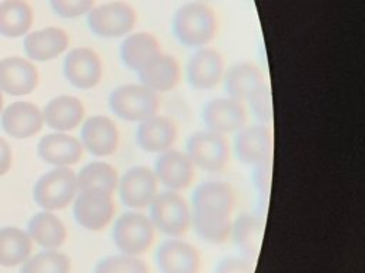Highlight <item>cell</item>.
Masks as SVG:
<instances>
[{"label":"cell","mask_w":365,"mask_h":273,"mask_svg":"<svg viewBox=\"0 0 365 273\" xmlns=\"http://www.w3.org/2000/svg\"><path fill=\"white\" fill-rule=\"evenodd\" d=\"M262 233L264 225L255 215L242 213L235 220H232L231 236L235 242V246L248 260L257 256L262 242Z\"/></svg>","instance_id":"f546056e"},{"label":"cell","mask_w":365,"mask_h":273,"mask_svg":"<svg viewBox=\"0 0 365 273\" xmlns=\"http://www.w3.org/2000/svg\"><path fill=\"white\" fill-rule=\"evenodd\" d=\"M272 178V161L271 156L264 159L262 162L254 165L252 182L259 193H268Z\"/></svg>","instance_id":"d590c367"},{"label":"cell","mask_w":365,"mask_h":273,"mask_svg":"<svg viewBox=\"0 0 365 273\" xmlns=\"http://www.w3.org/2000/svg\"><path fill=\"white\" fill-rule=\"evenodd\" d=\"M13 164V152L9 142L0 136V176L6 175Z\"/></svg>","instance_id":"74e56055"},{"label":"cell","mask_w":365,"mask_h":273,"mask_svg":"<svg viewBox=\"0 0 365 273\" xmlns=\"http://www.w3.org/2000/svg\"><path fill=\"white\" fill-rule=\"evenodd\" d=\"M43 125V111L30 101H14L1 111V127L11 138H31L41 131Z\"/></svg>","instance_id":"ffe728a7"},{"label":"cell","mask_w":365,"mask_h":273,"mask_svg":"<svg viewBox=\"0 0 365 273\" xmlns=\"http://www.w3.org/2000/svg\"><path fill=\"white\" fill-rule=\"evenodd\" d=\"M148 208L154 229L170 237H180L191 228V206L180 192H158Z\"/></svg>","instance_id":"3957f363"},{"label":"cell","mask_w":365,"mask_h":273,"mask_svg":"<svg viewBox=\"0 0 365 273\" xmlns=\"http://www.w3.org/2000/svg\"><path fill=\"white\" fill-rule=\"evenodd\" d=\"M70 257L58 250H43L30 256L19 273H70Z\"/></svg>","instance_id":"1f68e13d"},{"label":"cell","mask_w":365,"mask_h":273,"mask_svg":"<svg viewBox=\"0 0 365 273\" xmlns=\"http://www.w3.org/2000/svg\"><path fill=\"white\" fill-rule=\"evenodd\" d=\"M80 142L94 156H110L117 151L120 142L117 124L107 115H91L81 124Z\"/></svg>","instance_id":"9a60e30c"},{"label":"cell","mask_w":365,"mask_h":273,"mask_svg":"<svg viewBox=\"0 0 365 273\" xmlns=\"http://www.w3.org/2000/svg\"><path fill=\"white\" fill-rule=\"evenodd\" d=\"M200 1H201V0H200Z\"/></svg>","instance_id":"ab89813d"},{"label":"cell","mask_w":365,"mask_h":273,"mask_svg":"<svg viewBox=\"0 0 365 273\" xmlns=\"http://www.w3.org/2000/svg\"><path fill=\"white\" fill-rule=\"evenodd\" d=\"M137 23V13L131 4L113 0L94 6L87 13L90 31L100 38H117L130 34Z\"/></svg>","instance_id":"52a82bcc"},{"label":"cell","mask_w":365,"mask_h":273,"mask_svg":"<svg viewBox=\"0 0 365 273\" xmlns=\"http://www.w3.org/2000/svg\"><path fill=\"white\" fill-rule=\"evenodd\" d=\"M140 84L161 94L171 91L181 80V67L174 55L160 53L151 58L138 73Z\"/></svg>","instance_id":"cb8c5ba5"},{"label":"cell","mask_w":365,"mask_h":273,"mask_svg":"<svg viewBox=\"0 0 365 273\" xmlns=\"http://www.w3.org/2000/svg\"><path fill=\"white\" fill-rule=\"evenodd\" d=\"M205 129L227 135L240 131L247 125V109L244 102L230 97L210 100L201 112Z\"/></svg>","instance_id":"7c38bea8"},{"label":"cell","mask_w":365,"mask_h":273,"mask_svg":"<svg viewBox=\"0 0 365 273\" xmlns=\"http://www.w3.org/2000/svg\"><path fill=\"white\" fill-rule=\"evenodd\" d=\"M111 237L120 253L138 256L151 247L155 229L147 215L131 209L115 219Z\"/></svg>","instance_id":"8992f818"},{"label":"cell","mask_w":365,"mask_h":273,"mask_svg":"<svg viewBox=\"0 0 365 273\" xmlns=\"http://www.w3.org/2000/svg\"><path fill=\"white\" fill-rule=\"evenodd\" d=\"M214 273H254V269L248 259L228 256L220 260Z\"/></svg>","instance_id":"8d00e7d4"},{"label":"cell","mask_w":365,"mask_h":273,"mask_svg":"<svg viewBox=\"0 0 365 273\" xmlns=\"http://www.w3.org/2000/svg\"><path fill=\"white\" fill-rule=\"evenodd\" d=\"M83 145L78 138L68 132H51L37 144V154L40 159L53 166H71L76 165L83 156Z\"/></svg>","instance_id":"44dd1931"},{"label":"cell","mask_w":365,"mask_h":273,"mask_svg":"<svg viewBox=\"0 0 365 273\" xmlns=\"http://www.w3.org/2000/svg\"><path fill=\"white\" fill-rule=\"evenodd\" d=\"M40 81L37 67L27 58L11 55L0 60V91L21 97L31 94Z\"/></svg>","instance_id":"ac0fdd59"},{"label":"cell","mask_w":365,"mask_h":273,"mask_svg":"<svg viewBox=\"0 0 365 273\" xmlns=\"http://www.w3.org/2000/svg\"><path fill=\"white\" fill-rule=\"evenodd\" d=\"M153 171L158 183L174 192L187 189L195 176V166L187 154L174 148L157 155Z\"/></svg>","instance_id":"4fadbf2b"},{"label":"cell","mask_w":365,"mask_h":273,"mask_svg":"<svg viewBox=\"0 0 365 273\" xmlns=\"http://www.w3.org/2000/svg\"><path fill=\"white\" fill-rule=\"evenodd\" d=\"M115 205L113 193L101 189L77 191L73 200V215L76 222L86 230L100 232L113 219Z\"/></svg>","instance_id":"9c48e42d"},{"label":"cell","mask_w":365,"mask_h":273,"mask_svg":"<svg viewBox=\"0 0 365 273\" xmlns=\"http://www.w3.org/2000/svg\"><path fill=\"white\" fill-rule=\"evenodd\" d=\"M77 193L76 172L68 166H54L34 183L33 199L43 210L67 208Z\"/></svg>","instance_id":"5b68a950"},{"label":"cell","mask_w":365,"mask_h":273,"mask_svg":"<svg viewBox=\"0 0 365 273\" xmlns=\"http://www.w3.org/2000/svg\"><path fill=\"white\" fill-rule=\"evenodd\" d=\"M111 112L123 121L141 122L158 114L160 97L143 84H123L114 88L108 97Z\"/></svg>","instance_id":"277c9868"},{"label":"cell","mask_w":365,"mask_h":273,"mask_svg":"<svg viewBox=\"0 0 365 273\" xmlns=\"http://www.w3.org/2000/svg\"><path fill=\"white\" fill-rule=\"evenodd\" d=\"M191 226L208 243H224L231 236L235 192L224 181L200 183L191 196Z\"/></svg>","instance_id":"6da1fadb"},{"label":"cell","mask_w":365,"mask_h":273,"mask_svg":"<svg viewBox=\"0 0 365 273\" xmlns=\"http://www.w3.org/2000/svg\"><path fill=\"white\" fill-rule=\"evenodd\" d=\"M218 31V18L205 1H190L177 9L173 17V33L185 47H207Z\"/></svg>","instance_id":"7a4b0ae2"},{"label":"cell","mask_w":365,"mask_h":273,"mask_svg":"<svg viewBox=\"0 0 365 273\" xmlns=\"http://www.w3.org/2000/svg\"><path fill=\"white\" fill-rule=\"evenodd\" d=\"M26 232L30 239L44 250H57L67 239L66 225L50 210H40L34 213L27 223Z\"/></svg>","instance_id":"4316f807"},{"label":"cell","mask_w":365,"mask_h":273,"mask_svg":"<svg viewBox=\"0 0 365 273\" xmlns=\"http://www.w3.org/2000/svg\"><path fill=\"white\" fill-rule=\"evenodd\" d=\"M155 263L161 273H200L201 270L198 249L178 237H170L157 247Z\"/></svg>","instance_id":"2e32d148"},{"label":"cell","mask_w":365,"mask_h":273,"mask_svg":"<svg viewBox=\"0 0 365 273\" xmlns=\"http://www.w3.org/2000/svg\"><path fill=\"white\" fill-rule=\"evenodd\" d=\"M94 273H150V269L138 256L120 253L100 259Z\"/></svg>","instance_id":"d6a6232c"},{"label":"cell","mask_w":365,"mask_h":273,"mask_svg":"<svg viewBox=\"0 0 365 273\" xmlns=\"http://www.w3.org/2000/svg\"><path fill=\"white\" fill-rule=\"evenodd\" d=\"M224 90L227 97L241 102H248L267 82L258 65L250 61H241L231 65L224 73Z\"/></svg>","instance_id":"603a6c76"},{"label":"cell","mask_w":365,"mask_h":273,"mask_svg":"<svg viewBox=\"0 0 365 273\" xmlns=\"http://www.w3.org/2000/svg\"><path fill=\"white\" fill-rule=\"evenodd\" d=\"M96 0H50L53 11L63 18H77L94 7Z\"/></svg>","instance_id":"836d02e7"},{"label":"cell","mask_w":365,"mask_h":273,"mask_svg":"<svg viewBox=\"0 0 365 273\" xmlns=\"http://www.w3.org/2000/svg\"><path fill=\"white\" fill-rule=\"evenodd\" d=\"M224 73V58L220 51L211 47L197 48L185 67L188 84L198 91L215 88L220 82H222Z\"/></svg>","instance_id":"5bb4252c"},{"label":"cell","mask_w":365,"mask_h":273,"mask_svg":"<svg viewBox=\"0 0 365 273\" xmlns=\"http://www.w3.org/2000/svg\"><path fill=\"white\" fill-rule=\"evenodd\" d=\"M1 111H3V92L0 91V114H1Z\"/></svg>","instance_id":"f35d334b"},{"label":"cell","mask_w":365,"mask_h":273,"mask_svg":"<svg viewBox=\"0 0 365 273\" xmlns=\"http://www.w3.org/2000/svg\"><path fill=\"white\" fill-rule=\"evenodd\" d=\"M158 185L151 168L145 165H134L118 178L117 191L121 202L127 208L140 210L150 206L158 193Z\"/></svg>","instance_id":"30bf717a"},{"label":"cell","mask_w":365,"mask_h":273,"mask_svg":"<svg viewBox=\"0 0 365 273\" xmlns=\"http://www.w3.org/2000/svg\"><path fill=\"white\" fill-rule=\"evenodd\" d=\"M24 53L33 61H50L66 53L70 37L66 30L50 26L27 33L24 37Z\"/></svg>","instance_id":"7402d4cb"},{"label":"cell","mask_w":365,"mask_h":273,"mask_svg":"<svg viewBox=\"0 0 365 273\" xmlns=\"http://www.w3.org/2000/svg\"><path fill=\"white\" fill-rule=\"evenodd\" d=\"M232 149L237 159L245 165H257L271 156L272 132L267 124L244 125L235 132Z\"/></svg>","instance_id":"e0dca14e"},{"label":"cell","mask_w":365,"mask_h":273,"mask_svg":"<svg viewBox=\"0 0 365 273\" xmlns=\"http://www.w3.org/2000/svg\"><path fill=\"white\" fill-rule=\"evenodd\" d=\"M118 172L115 166L104 161H93L84 165L78 173L77 191L83 189H101L108 193H114L118 185Z\"/></svg>","instance_id":"4dcf8cb0"},{"label":"cell","mask_w":365,"mask_h":273,"mask_svg":"<svg viewBox=\"0 0 365 273\" xmlns=\"http://www.w3.org/2000/svg\"><path fill=\"white\" fill-rule=\"evenodd\" d=\"M86 117V108L80 98L74 95H57L51 98L44 109V124L56 132H68L83 124Z\"/></svg>","instance_id":"d4e9b609"},{"label":"cell","mask_w":365,"mask_h":273,"mask_svg":"<svg viewBox=\"0 0 365 273\" xmlns=\"http://www.w3.org/2000/svg\"><path fill=\"white\" fill-rule=\"evenodd\" d=\"M33 240L17 226L0 228V266L14 267L23 264L31 255Z\"/></svg>","instance_id":"f1b7e54d"},{"label":"cell","mask_w":365,"mask_h":273,"mask_svg":"<svg viewBox=\"0 0 365 273\" xmlns=\"http://www.w3.org/2000/svg\"><path fill=\"white\" fill-rule=\"evenodd\" d=\"M250 108L257 119L261 121V124H267L272 118V100H271V91L269 87L265 84L258 92H255L250 101Z\"/></svg>","instance_id":"e575fe53"},{"label":"cell","mask_w":365,"mask_h":273,"mask_svg":"<svg viewBox=\"0 0 365 273\" xmlns=\"http://www.w3.org/2000/svg\"><path fill=\"white\" fill-rule=\"evenodd\" d=\"M66 80L78 90H91L103 78V61L100 54L90 47L71 48L63 63Z\"/></svg>","instance_id":"8fae6325"},{"label":"cell","mask_w":365,"mask_h":273,"mask_svg":"<svg viewBox=\"0 0 365 273\" xmlns=\"http://www.w3.org/2000/svg\"><path fill=\"white\" fill-rule=\"evenodd\" d=\"M34 13L26 0L0 1V36L19 38L31 28Z\"/></svg>","instance_id":"83f0119b"},{"label":"cell","mask_w":365,"mask_h":273,"mask_svg":"<svg viewBox=\"0 0 365 273\" xmlns=\"http://www.w3.org/2000/svg\"><path fill=\"white\" fill-rule=\"evenodd\" d=\"M161 53L157 37L148 31H131L120 46V58L124 67L138 73L151 58Z\"/></svg>","instance_id":"484cf974"},{"label":"cell","mask_w":365,"mask_h":273,"mask_svg":"<svg viewBox=\"0 0 365 273\" xmlns=\"http://www.w3.org/2000/svg\"><path fill=\"white\" fill-rule=\"evenodd\" d=\"M185 154L195 168L220 172L230 162L231 145L225 135L202 129L190 135Z\"/></svg>","instance_id":"ba28073f"},{"label":"cell","mask_w":365,"mask_h":273,"mask_svg":"<svg viewBox=\"0 0 365 273\" xmlns=\"http://www.w3.org/2000/svg\"><path fill=\"white\" fill-rule=\"evenodd\" d=\"M177 124L165 115L154 114L138 122L135 131V142L138 148L147 154H161L171 149L177 141Z\"/></svg>","instance_id":"d6986e66"}]
</instances>
